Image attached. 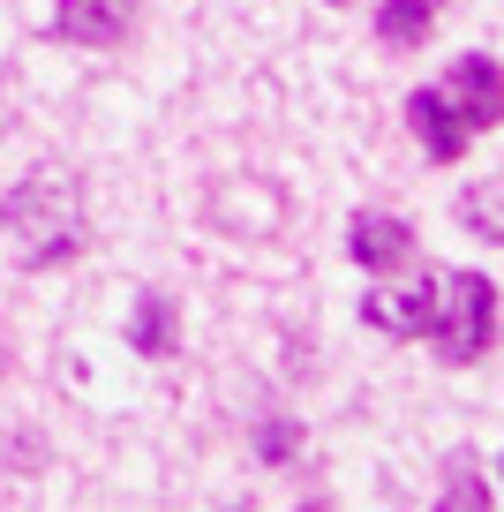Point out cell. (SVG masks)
<instances>
[{
    "label": "cell",
    "mask_w": 504,
    "mask_h": 512,
    "mask_svg": "<svg viewBox=\"0 0 504 512\" xmlns=\"http://www.w3.org/2000/svg\"><path fill=\"white\" fill-rule=\"evenodd\" d=\"M362 317L377 324V332H392V339H429L437 362L467 369V362H482L489 339H497V287L459 264V272H429L414 294H369Z\"/></svg>",
    "instance_id": "obj_1"
},
{
    "label": "cell",
    "mask_w": 504,
    "mask_h": 512,
    "mask_svg": "<svg viewBox=\"0 0 504 512\" xmlns=\"http://www.w3.org/2000/svg\"><path fill=\"white\" fill-rule=\"evenodd\" d=\"M497 121H504V68L489 61V53H459L444 83H429V91L407 98L414 144H422L437 166H459L467 144L482 128H497Z\"/></svg>",
    "instance_id": "obj_2"
},
{
    "label": "cell",
    "mask_w": 504,
    "mask_h": 512,
    "mask_svg": "<svg viewBox=\"0 0 504 512\" xmlns=\"http://www.w3.org/2000/svg\"><path fill=\"white\" fill-rule=\"evenodd\" d=\"M0 234H8V256L16 272H61L68 256L91 241V219H83V196L68 174H31L0 196Z\"/></svg>",
    "instance_id": "obj_3"
},
{
    "label": "cell",
    "mask_w": 504,
    "mask_h": 512,
    "mask_svg": "<svg viewBox=\"0 0 504 512\" xmlns=\"http://www.w3.org/2000/svg\"><path fill=\"white\" fill-rule=\"evenodd\" d=\"M53 31L68 46H91V53H113L128 31H136V0H61Z\"/></svg>",
    "instance_id": "obj_4"
},
{
    "label": "cell",
    "mask_w": 504,
    "mask_h": 512,
    "mask_svg": "<svg viewBox=\"0 0 504 512\" xmlns=\"http://www.w3.org/2000/svg\"><path fill=\"white\" fill-rule=\"evenodd\" d=\"M347 249H354V264L377 272V279H392L399 264H414V234H407V219H392V211H354Z\"/></svg>",
    "instance_id": "obj_5"
},
{
    "label": "cell",
    "mask_w": 504,
    "mask_h": 512,
    "mask_svg": "<svg viewBox=\"0 0 504 512\" xmlns=\"http://www.w3.org/2000/svg\"><path fill=\"white\" fill-rule=\"evenodd\" d=\"M181 339V317H174V294H143L136 317H128V347L143 354V362H166Z\"/></svg>",
    "instance_id": "obj_6"
},
{
    "label": "cell",
    "mask_w": 504,
    "mask_h": 512,
    "mask_svg": "<svg viewBox=\"0 0 504 512\" xmlns=\"http://www.w3.org/2000/svg\"><path fill=\"white\" fill-rule=\"evenodd\" d=\"M429 31H437V0H384L377 8V38L392 53H414Z\"/></svg>",
    "instance_id": "obj_7"
},
{
    "label": "cell",
    "mask_w": 504,
    "mask_h": 512,
    "mask_svg": "<svg viewBox=\"0 0 504 512\" xmlns=\"http://www.w3.org/2000/svg\"><path fill=\"white\" fill-rule=\"evenodd\" d=\"M459 219H467V226H474L482 241H504V196H497V189H467Z\"/></svg>",
    "instance_id": "obj_8"
},
{
    "label": "cell",
    "mask_w": 504,
    "mask_h": 512,
    "mask_svg": "<svg viewBox=\"0 0 504 512\" xmlns=\"http://www.w3.org/2000/svg\"><path fill=\"white\" fill-rule=\"evenodd\" d=\"M294 445H301V422L294 415H271L264 430H256V460H271V467L294 460Z\"/></svg>",
    "instance_id": "obj_9"
},
{
    "label": "cell",
    "mask_w": 504,
    "mask_h": 512,
    "mask_svg": "<svg viewBox=\"0 0 504 512\" xmlns=\"http://www.w3.org/2000/svg\"><path fill=\"white\" fill-rule=\"evenodd\" d=\"M437 505H459V512L489 505V490L474 482V460H467V452H452V482H444V497H437Z\"/></svg>",
    "instance_id": "obj_10"
},
{
    "label": "cell",
    "mask_w": 504,
    "mask_h": 512,
    "mask_svg": "<svg viewBox=\"0 0 504 512\" xmlns=\"http://www.w3.org/2000/svg\"><path fill=\"white\" fill-rule=\"evenodd\" d=\"M331 8H347V0H331Z\"/></svg>",
    "instance_id": "obj_11"
}]
</instances>
